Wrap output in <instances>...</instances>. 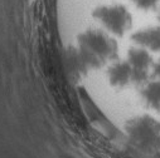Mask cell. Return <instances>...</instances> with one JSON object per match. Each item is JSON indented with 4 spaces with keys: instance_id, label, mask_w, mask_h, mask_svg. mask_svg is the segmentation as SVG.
<instances>
[{
    "instance_id": "cell-2",
    "label": "cell",
    "mask_w": 160,
    "mask_h": 158,
    "mask_svg": "<svg viewBox=\"0 0 160 158\" xmlns=\"http://www.w3.org/2000/svg\"><path fill=\"white\" fill-rule=\"evenodd\" d=\"M92 15L107 31L116 36H124L132 25V15L122 4L98 5L93 9Z\"/></svg>"
},
{
    "instance_id": "cell-6",
    "label": "cell",
    "mask_w": 160,
    "mask_h": 158,
    "mask_svg": "<svg viewBox=\"0 0 160 158\" xmlns=\"http://www.w3.org/2000/svg\"><path fill=\"white\" fill-rule=\"evenodd\" d=\"M140 97L144 104L154 110H160V81L149 79L140 87Z\"/></svg>"
},
{
    "instance_id": "cell-1",
    "label": "cell",
    "mask_w": 160,
    "mask_h": 158,
    "mask_svg": "<svg viewBox=\"0 0 160 158\" xmlns=\"http://www.w3.org/2000/svg\"><path fill=\"white\" fill-rule=\"evenodd\" d=\"M130 142L149 154L160 152V122L149 114L139 115L125 124Z\"/></svg>"
},
{
    "instance_id": "cell-8",
    "label": "cell",
    "mask_w": 160,
    "mask_h": 158,
    "mask_svg": "<svg viewBox=\"0 0 160 158\" xmlns=\"http://www.w3.org/2000/svg\"><path fill=\"white\" fill-rule=\"evenodd\" d=\"M152 75L155 77V79H159L160 81V59L156 63H154V65H152Z\"/></svg>"
},
{
    "instance_id": "cell-9",
    "label": "cell",
    "mask_w": 160,
    "mask_h": 158,
    "mask_svg": "<svg viewBox=\"0 0 160 158\" xmlns=\"http://www.w3.org/2000/svg\"><path fill=\"white\" fill-rule=\"evenodd\" d=\"M159 20H160V13H159Z\"/></svg>"
},
{
    "instance_id": "cell-5",
    "label": "cell",
    "mask_w": 160,
    "mask_h": 158,
    "mask_svg": "<svg viewBox=\"0 0 160 158\" xmlns=\"http://www.w3.org/2000/svg\"><path fill=\"white\" fill-rule=\"evenodd\" d=\"M132 40L146 50L160 53V26L146 28L134 33Z\"/></svg>"
},
{
    "instance_id": "cell-7",
    "label": "cell",
    "mask_w": 160,
    "mask_h": 158,
    "mask_svg": "<svg viewBox=\"0 0 160 158\" xmlns=\"http://www.w3.org/2000/svg\"><path fill=\"white\" fill-rule=\"evenodd\" d=\"M131 3L138 9L149 12V10H154L158 8V5L160 4V0H131Z\"/></svg>"
},
{
    "instance_id": "cell-3",
    "label": "cell",
    "mask_w": 160,
    "mask_h": 158,
    "mask_svg": "<svg viewBox=\"0 0 160 158\" xmlns=\"http://www.w3.org/2000/svg\"><path fill=\"white\" fill-rule=\"evenodd\" d=\"M128 63L132 72V84L141 87L150 79V70H152V57L149 50L138 47L131 48L128 53Z\"/></svg>"
},
{
    "instance_id": "cell-4",
    "label": "cell",
    "mask_w": 160,
    "mask_h": 158,
    "mask_svg": "<svg viewBox=\"0 0 160 158\" xmlns=\"http://www.w3.org/2000/svg\"><path fill=\"white\" fill-rule=\"evenodd\" d=\"M107 79L113 88H124L132 84V72L128 60H115L107 70Z\"/></svg>"
}]
</instances>
